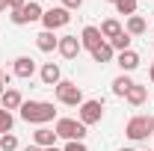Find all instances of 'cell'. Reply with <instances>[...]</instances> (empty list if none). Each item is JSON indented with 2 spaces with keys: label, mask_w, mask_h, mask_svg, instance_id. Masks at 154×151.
<instances>
[{
  "label": "cell",
  "mask_w": 154,
  "mask_h": 151,
  "mask_svg": "<svg viewBox=\"0 0 154 151\" xmlns=\"http://www.w3.org/2000/svg\"><path fill=\"white\" fill-rule=\"evenodd\" d=\"M54 116H57V110H54V104L51 101H24L21 104V119L27 122V125H48V122H54Z\"/></svg>",
  "instance_id": "1"
},
{
  "label": "cell",
  "mask_w": 154,
  "mask_h": 151,
  "mask_svg": "<svg viewBox=\"0 0 154 151\" xmlns=\"http://www.w3.org/2000/svg\"><path fill=\"white\" fill-rule=\"evenodd\" d=\"M54 131H57V136H62L65 142H83V136H86V125H83L80 119H57Z\"/></svg>",
  "instance_id": "2"
},
{
  "label": "cell",
  "mask_w": 154,
  "mask_h": 151,
  "mask_svg": "<svg viewBox=\"0 0 154 151\" xmlns=\"http://www.w3.org/2000/svg\"><path fill=\"white\" fill-rule=\"evenodd\" d=\"M54 89H57V101L59 104H65V107H80V104H83V89H80L77 83H71V80H59Z\"/></svg>",
  "instance_id": "3"
},
{
  "label": "cell",
  "mask_w": 154,
  "mask_h": 151,
  "mask_svg": "<svg viewBox=\"0 0 154 151\" xmlns=\"http://www.w3.org/2000/svg\"><path fill=\"white\" fill-rule=\"evenodd\" d=\"M104 119V101H98V98H92V101H83L80 104V122L89 128V125H98Z\"/></svg>",
  "instance_id": "4"
},
{
  "label": "cell",
  "mask_w": 154,
  "mask_h": 151,
  "mask_svg": "<svg viewBox=\"0 0 154 151\" xmlns=\"http://www.w3.org/2000/svg\"><path fill=\"white\" fill-rule=\"evenodd\" d=\"M42 15H45V9L38 6L36 0H27V6L24 9H18V12H12L9 18H12V24H33V21H42Z\"/></svg>",
  "instance_id": "5"
},
{
  "label": "cell",
  "mask_w": 154,
  "mask_h": 151,
  "mask_svg": "<svg viewBox=\"0 0 154 151\" xmlns=\"http://www.w3.org/2000/svg\"><path fill=\"white\" fill-rule=\"evenodd\" d=\"M71 21V15H68V9L65 6H54V9H48L45 15H42V24H45V30H59V27H65Z\"/></svg>",
  "instance_id": "6"
},
{
  "label": "cell",
  "mask_w": 154,
  "mask_h": 151,
  "mask_svg": "<svg viewBox=\"0 0 154 151\" xmlns=\"http://www.w3.org/2000/svg\"><path fill=\"white\" fill-rule=\"evenodd\" d=\"M125 133H128V139H134V142H139V139H145V136L151 133V128H148V119H145V116H134V119L128 122V128H125Z\"/></svg>",
  "instance_id": "7"
},
{
  "label": "cell",
  "mask_w": 154,
  "mask_h": 151,
  "mask_svg": "<svg viewBox=\"0 0 154 151\" xmlns=\"http://www.w3.org/2000/svg\"><path fill=\"white\" fill-rule=\"evenodd\" d=\"M57 51L65 59H74V57H80L83 45H80V39H77V36H62V39H59V45H57Z\"/></svg>",
  "instance_id": "8"
},
{
  "label": "cell",
  "mask_w": 154,
  "mask_h": 151,
  "mask_svg": "<svg viewBox=\"0 0 154 151\" xmlns=\"http://www.w3.org/2000/svg\"><path fill=\"white\" fill-rule=\"evenodd\" d=\"M12 74L21 77V80H30V77L36 74V59H30V57H18V59H15V65H12Z\"/></svg>",
  "instance_id": "9"
},
{
  "label": "cell",
  "mask_w": 154,
  "mask_h": 151,
  "mask_svg": "<svg viewBox=\"0 0 154 151\" xmlns=\"http://www.w3.org/2000/svg\"><path fill=\"white\" fill-rule=\"evenodd\" d=\"M101 42H104V36H101V30H98V27H83V33H80V45H83L89 54L95 51Z\"/></svg>",
  "instance_id": "10"
},
{
  "label": "cell",
  "mask_w": 154,
  "mask_h": 151,
  "mask_svg": "<svg viewBox=\"0 0 154 151\" xmlns=\"http://www.w3.org/2000/svg\"><path fill=\"white\" fill-rule=\"evenodd\" d=\"M116 65L122 68V74H131L134 68H139V54L136 51H122L119 59H116Z\"/></svg>",
  "instance_id": "11"
},
{
  "label": "cell",
  "mask_w": 154,
  "mask_h": 151,
  "mask_svg": "<svg viewBox=\"0 0 154 151\" xmlns=\"http://www.w3.org/2000/svg\"><path fill=\"white\" fill-rule=\"evenodd\" d=\"M33 145H38V148H51V145H57V131H51V128H38L36 133H33Z\"/></svg>",
  "instance_id": "12"
},
{
  "label": "cell",
  "mask_w": 154,
  "mask_h": 151,
  "mask_svg": "<svg viewBox=\"0 0 154 151\" xmlns=\"http://www.w3.org/2000/svg\"><path fill=\"white\" fill-rule=\"evenodd\" d=\"M59 80H62L59 65L57 62H45V65H42V83H45V86H57Z\"/></svg>",
  "instance_id": "13"
},
{
  "label": "cell",
  "mask_w": 154,
  "mask_h": 151,
  "mask_svg": "<svg viewBox=\"0 0 154 151\" xmlns=\"http://www.w3.org/2000/svg\"><path fill=\"white\" fill-rule=\"evenodd\" d=\"M57 45H59V39L54 36L51 30H42V33H38V36H36V48H38V51H42V54H51V51H54Z\"/></svg>",
  "instance_id": "14"
},
{
  "label": "cell",
  "mask_w": 154,
  "mask_h": 151,
  "mask_svg": "<svg viewBox=\"0 0 154 151\" xmlns=\"http://www.w3.org/2000/svg\"><path fill=\"white\" fill-rule=\"evenodd\" d=\"M0 101H3V110H21V104H24V98H21L18 89H6V92L0 95Z\"/></svg>",
  "instance_id": "15"
},
{
  "label": "cell",
  "mask_w": 154,
  "mask_h": 151,
  "mask_svg": "<svg viewBox=\"0 0 154 151\" xmlns=\"http://www.w3.org/2000/svg\"><path fill=\"white\" fill-rule=\"evenodd\" d=\"M145 30H148V24H145L142 15H131V18H128V27H125V33H128V36H142Z\"/></svg>",
  "instance_id": "16"
},
{
  "label": "cell",
  "mask_w": 154,
  "mask_h": 151,
  "mask_svg": "<svg viewBox=\"0 0 154 151\" xmlns=\"http://www.w3.org/2000/svg\"><path fill=\"white\" fill-rule=\"evenodd\" d=\"M145 98H148V89H145V86H139V83H134V86L128 89V95H125V101H128V104H134V107H139Z\"/></svg>",
  "instance_id": "17"
},
{
  "label": "cell",
  "mask_w": 154,
  "mask_h": 151,
  "mask_svg": "<svg viewBox=\"0 0 154 151\" xmlns=\"http://www.w3.org/2000/svg\"><path fill=\"white\" fill-rule=\"evenodd\" d=\"M92 59H95V62H101V65L113 62V48H110V42H101L95 51H92Z\"/></svg>",
  "instance_id": "18"
},
{
  "label": "cell",
  "mask_w": 154,
  "mask_h": 151,
  "mask_svg": "<svg viewBox=\"0 0 154 151\" xmlns=\"http://www.w3.org/2000/svg\"><path fill=\"white\" fill-rule=\"evenodd\" d=\"M131 86H134V80H131V77H128V74H119V77L113 80V95H119V98H125Z\"/></svg>",
  "instance_id": "19"
},
{
  "label": "cell",
  "mask_w": 154,
  "mask_h": 151,
  "mask_svg": "<svg viewBox=\"0 0 154 151\" xmlns=\"http://www.w3.org/2000/svg\"><path fill=\"white\" fill-rule=\"evenodd\" d=\"M119 33H122V24H119L116 18H107L104 24H101V36H104V39H110V42H113Z\"/></svg>",
  "instance_id": "20"
},
{
  "label": "cell",
  "mask_w": 154,
  "mask_h": 151,
  "mask_svg": "<svg viewBox=\"0 0 154 151\" xmlns=\"http://www.w3.org/2000/svg\"><path fill=\"white\" fill-rule=\"evenodd\" d=\"M110 48H113V51H119V54H122V51H131V36L122 30V33H119V36L110 42Z\"/></svg>",
  "instance_id": "21"
},
{
  "label": "cell",
  "mask_w": 154,
  "mask_h": 151,
  "mask_svg": "<svg viewBox=\"0 0 154 151\" xmlns=\"http://www.w3.org/2000/svg\"><path fill=\"white\" fill-rule=\"evenodd\" d=\"M12 125H15V119L9 110H0V136L3 133H12Z\"/></svg>",
  "instance_id": "22"
},
{
  "label": "cell",
  "mask_w": 154,
  "mask_h": 151,
  "mask_svg": "<svg viewBox=\"0 0 154 151\" xmlns=\"http://www.w3.org/2000/svg\"><path fill=\"white\" fill-rule=\"evenodd\" d=\"M18 148V136L15 133H3L0 136V151H15Z\"/></svg>",
  "instance_id": "23"
},
{
  "label": "cell",
  "mask_w": 154,
  "mask_h": 151,
  "mask_svg": "<svg viewBox=\"0 0 154 151\" xmlns=\"http://www.w3.org/2000/svg\"><path fill=\"white\" fill-rule=\"evenodd\" d=\"M116 9L131 18V15H136V0H116Z\"/></svg>",
  "instance_id": "24"
},
{
  "label": "cell",
  "mask_w": 154,
  "mask_h": 151,
  "mask_svg": "<svg viewBox=\"0 0 154 151\" xmlns=\"http://www.w3.org/2000/svg\"><path fill=\"white\" fill-rule=\"evenodd\" d=\"M62 151H86V145H83V142H65Z\"/></svg>",
  "instance_id": "25"
},
{
  "label": "cell",
  "mask_w": 154,
  "mask_h": 151,
  "mask_svg": "<svg viewBox=\"0 0 154 151\" xmlns=\"http://www.w3.org/2000/svg\"><path fill=\"white\" fill-rule=\"evenodd\" d=\"M62 6L71 12V9H80V6H83V0H62Z\"/></svg>",
  "instance_id": "26"
},
{
  "label": "cell",
  "mask_w": 154,
  "mask_h": 151,
  "mask_svg": "<svg viewBox=\"0 0 154 151\" xmlns=\"http://www.w3.org/2000/svg\"><path fill=\"white\" fill-rule=\"evenodd\" d=\"M24 6H27V0H9V9H12V12H18Z\"/></svg>",
  "instance_id": "27"
},
{
  "label": "cell",
  "mask_w": 154,
  "mask_h": 151,
  "mask_svg": "<svg viewBox=\"0 0 154 151\" xmlns=\"http://www.w3.org/2000/svg\"><path fill=\"white\" fill-rule=\"evenodd\" d=\"M6 80H9V77H6V74H3V71H0V95L6 92Z\"/></svg>",
  "instance_id": "28"
},
{
  "label": "cell",
  "mask_w": 154,
  "mask_h": 151,
  "mask_svg": "<svg viewBox=\"0 0 154 151\" xmlns=\"http://www.w3.org/2000/svg\"><path fill=\"white\" fill-rule=\"evenodd\" d=\"M3 9H9V0H0V12H3Z\"/></svg>",
  "instance_id": "29"
},
{
  "label": "cell",
  "mask_w": 154,
  "mask_h": 151,
  "mask_svg": "<svg viewBox=\"0 0 154 151\" xmlns=\"http://www.w3.org/2000/svg\"><path fill=\"white\" fill-rule=\"evenodd\" d=\"M24 151H42V148H38V145H27Z\"/></svg>",
  "instance_id": "30"
},
{
  "label": "cell",
  "mask_w": 154,
  "mask_h": 151,
  "mask_svg": "<svg viewBox=\"0 0 154 151\" xmlns=\"http://www.w3.org/2000/svg\"><path fill=\"white\" fill-rule=\"evenodd\" d=\"M148 77H151V83H154V62H151V68H148Z\"/></svg>",
  "instance_id": "31"
},
{
  "label": "cell",
  "mask_w": 154,
  "mask_h": 151,
  "mask_svg": "<svg viewBox=\"0 0 154 151\" xmlns=\"http://www.w3.org/2000/svg\"><path fill=\"white\" fill-rule=\"evenodd\" d=\"M148 128H151V133H154V116H151V119H148Z\"/></svg>",
  "instance_id": "32"
},
{
  "label": "cell",
  "mask_w": 154,
  "mask_h": 151,
  "mask_svg": "<svg viewBox=\"0 0 154 151\" xmlns=\"http://www.w3.org/2000/svg\"><path fill=\"white\" fill-rule=\"evenodd\" d=\"M42 151H62V148H57V145H51V148H42Z\"/></svg>",
  "instance_id": "33"
},
{
  "label": "cell",
  "mask_w": 154,
  "mask_h": 151,
  "mask_svg": "<svg viewBox=\"0 0 154 151\" xmlns=\"http://www.w3.org/2000/svg\"><path fill=\"white\" fill-rule=\"evenodd\" d=\"M122 151H134V148H122Z\"/></svg>",
  "instance_id": "34"
},
{
  "label": "cell",
  "mask_w": 154,
  "mask_h": 151,
  "mask_svg": "<svg viewBox=\"0 0 154 151\" xmlns=\"http://www.w3.org/2000/svg\"><path fill=\"white\" fill-rule=\"evenodd\" d=\"M110 3H116V0H110Z\"/></svg>",
  "instance_id": "35"
},
{
  "label": "cell",
  "mask_w": 154,
  "mask_h": 151,
  "mask_svg": "<svg viewBox=\"0 0 154 151\" xmlns=\"http://www.w3.org/2000/svg\"><path fill=\"white\" fill-rule=\"evenodd\" d=\"M142 151H148V148H142Z\"/></svg>",
  "instance_id": "36"
}]
</instances>
